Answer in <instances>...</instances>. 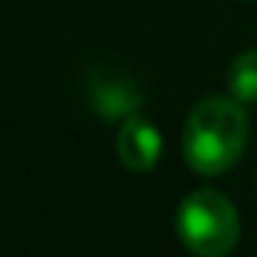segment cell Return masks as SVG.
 <instances>
[{"instance_id":"obj_4","label":"cell","mask_w":257,"mask_h":257,"mask_svg":"<svg viewBox=\"0 0 257 257\" xmlns=\"http://www.w3.org/2000/svg\"><path fill=\"white\" fill-rule=\"evenodd\" d=\"M117 156L123 168L135 174L153 171L162 159V132L147 117L132 114L128 120L120 123V132H117Z\"/></svg>"},{"instance_id":"obj_5","label":"cell","mask_w":257,"mask_h":257,"mask_svg":"<svg viewBox=\"0 0 257 257\" xmlns=\"http://www.w3.org/2000/svg\"><path fill=\"white\" fill-rule=\"evenodd\" d=\"M227 90H230V99L242 105L257 102V48L233 57V63L227 66Z\"/></svg>"},{"instance_id":"obj_2","label":"cell","mask_w":257,"mask_h":257,"mask_svg":"<svg viewBox=\"0 0 257 257\" xmlns=\"http://www.w3.org/2000/svg\"><path fill=\"white\" fill-rule=\"evenodd\" d=\"M174 227L186 251L194 257H224L239 239L236 206L215 189H197L183 197Z\"/></svg>"},{"instance_id":"obj_1","label":"cell","mask_w":257,"mask_h":257,"mask_svg":"<svg viewBox=\"0 0 257 257\" xmlns=\"http://www.w3.org/2000/svg\"><path fill=\"white\" fill-rule=\"evenodd\" d=\"M248 117L242 102L227 96L200 99L186 117L183 128V156L194 174L218 177L227 174L245 153Z\"/></svg>"},{"instance_id":"obj_3","label":"cell","mask_w":257,"mask_h":257,"mask_svg":"<svg viewBox=\"0 0 257 257\" xmlns=\"http://www.w3.org/2000/svg\"><path fill=\"white\" fill-rule=\"evenodd\" d=\"M87 99L93 105V111L111 123V120H128L132 114H138V105H141V90L138 84L111 69V66H99L87 75Z\"/></svg>"}]
</instances>
